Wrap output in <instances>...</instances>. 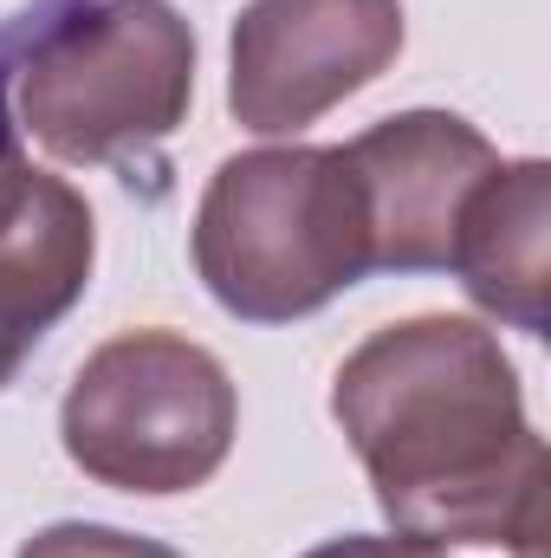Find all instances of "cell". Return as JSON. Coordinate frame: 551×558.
<instances>
[{
  "label": "cell",
  "instance_id": "cell-1",
  "mask_svg": "<svg viewBox=\"0 0 551 558\" xmlns=\"http://www.w3.org/2000/svg\"><path fill=\"white\" fill-rule=\"evenodd\" d=\"M331 422L364 461L390 533L421 546L546 539V435L493 325L415 312L370 331L331 377Z\"/></svg>",
  "mask_w": 551,
  "mask_h": 558
},
{
  "label": "cell",
  "instance_id": "cell-2",
  "mask_svg": "<svg viewBox=\"0 0 551 558\" xmlns=\"http://www.w3.org/2000/svg\"><path fill=\"white\" fill-rule=\"evenodd\" d=\"M195 279L241 325H298L377 274L364 182L344 143H273L228 156L188 228Z\"/></svg>",
  "mask_w": 551,
  "mask_h": 558
},
{
  "label": "cell",
  "instance_id": "cell-3",
  "mask_svg": "<svg viewBox=\"0 0 551 558\" xmlns=\"http://www.w3.org/2000/svg\"><path fill=\"white\" fill-rule=\"evenodd\" d=\"M13 26V118L46 156L137 169L188 124L195 26L169 0H72Z\"/></svg>",
  "mask_w": 551,
  "mask_h": 558
},
{
  "label": "cell",
  "instance_id": "cell-4",
  "mask_svg": "<svg viewBox=\"0 0 551 558\" xmlns=\"http://www.w3.org/2000/svg\"><path fill=\"white\" fill-rule=\"evenodd\" d=\"M234 435L241 390L228 364L208 344L162 325L105 338L59 403V441L72 468L111 494L143 500L208 487Z\"/></svg>",
  "mask_w": 551,
  "mask_h": 558
},
{
  "label": "cell",
  "instance_id": "cell-5",
  "mask_svg": "<svg viewBox=\"0 0 551 558\" xmlns=\"http://www.w3.org/2000/svg\"><path fill=\"white\" fill-rule=\"evenodd\" d=\"M403 0H247L228 33V111L254 137H298L403 52Z\"/></svg>",
  "mask_w": 551,
  "mask_h": 558
},
{
  "label": "cell",
  "instance_id": "cell-6",
  "mask_svg": "<svg viewBox=\"0 0 551 558\" xmlns=\"http://www.w3.org/2000/svg\"><path fill=\"white\" fill-rule=\"evenodd\" d=\"M377 234V274H448V247L467 195L500 149L461 111H396L344 143Z\"/></svg>",
  "mask_w": 551,
  "mask_h": 558
},
{
  "label": "cell",
  "instance_id": "cell-7",
  "mask_svg": "<svg viewBox=\"0 0 551 558\" xmlns=\"http://www.w3.org/2000/svg\"><path fill=\"white\" fill-rule=\"evenodd\" d=\"M98 221L91 202L33 162L0 169V331L39 344L91 286Z\"/></svg>",
  "mask_w": 551,
  "mask_h": 558
},
{
  "label": "cell",
  "instance_id": "cell-8",
  "mask_svg": "<svg viewBox=\"0 0 551 558\" xmlns=\"http://www.w3.org/2000/svg\"><path fill=\"white\" fill-rule=\"evenodd\" d=\"M546 241H551V162L546 156L493 162L487 182L461 208L448 274L461 279V292L487 318H500V325H513L526 338H546L551 325Z\"/></svg>",
  "mask_w": 551,
  "mask_h": 558
},
{
  "label": "cell",
  "instance_id": "cell-9",
  "mask_svg": "<svg viewBox=\"0 0 551 558\" xmlns=\"http://www.w3.org/2000/svg\"><path fill=\"white\" fill-rule=\"evenodd\" d=\"M13 558H182L162 539H143L124 526H98V520H52L39 526Z\"/></svg>",
  "mask_w": 551,
  "mask_h": 558
},
{
  "label": "cell",
  "instance_id": "cell-10",
  "mask_svg": "<svg viewBox=\"0 0 551 558\" xmlns=\"http://www.w3.org/2000/svg\"><path fill=\"white\" fill-rule=\"evenodd\" d=\"M298 558H448V553L403 539V533H338V539H325V546H311Z\"/></svg>",
  "mask_w": 551,
  "mask_h": 558
},
{
  "label": "cell",
  "instance_id": "cell-11",
  "mask_svg": "<svg viewBox=\"0 0 551 558\" xmlns=\"http://www.w3.org/2000/svg\"><path fill=\"white\" fill-rule=\"evenodd\" d=\"M13 52H20V26L7 20L0 26V169L7 162H20V118H13Z\"/></svg>",
  "mask_w": 551,
  "mask_h": 558
},
{
  "label": "cell",
  "instance_id": "cell-12",
  "mask_svg": "<svg viewBox=\"0 0 551 558\" xmlns=\"http://www.w3.org/2000/svg\"><path fill=\"white\" fill-rule=\"evenodd\" d=\"M26 357H33V344H20V338H7V331H0V390L20 377V364H26Z\"/></svg>",
  "mask_w": 551,
  "mask_h": 558
},
{
  "label": "cell",
  "instance_id": "cell-13",
  "mask_svg": "<svg viewBox=\"0 0 551 558\" xmlns=\"http://www.w3.org/2000/svg\"><path fill=\"white\" fill-rule=\"evenodd\" d=\"M59 7H72V0H33L26 13H59Z\"/></svg>",
  "mask_w": 551,
  "mask_h": 558
}]
</instances>
